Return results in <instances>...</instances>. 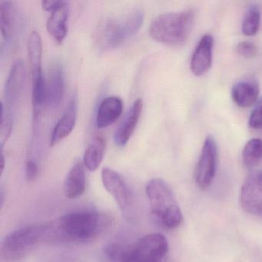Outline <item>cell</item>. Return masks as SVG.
I'll return each instance as SVG.
<instances>
[{
  "label": "cell",
  "mask_w": 262,
  "mask_h": 262,
  "mask_svg": "<svg viewBox=\"0 0 262 262\" xmlns=\"http://www.w3.org/2000/svg\"><path fill=\"white\" fill-rule=\"evenodd\" d=\"M110 219L96 211H73L46 223L44 242H85L100 235Z\"/></svg>",
  "instance_id": "1"
},
{
  "label": "cell",
  "mask_w": 262,
  "mask_h": 262,
  "mask_svg": "<svg viewBox=\"0 0 262 262\" xmlns=\"http://www.w3.org/2000/svg\"><path fill=\"white\" fill-rule=\"evenodd\" d=\"M168 248L166 237L155 233L144 236L129 247L112 244L105 253L110 262H163Z\"/></svg>",
  "instance_id": "2"
},
{
  "label": "cell",
  "mask_w": 262,
  "mask_h": 262,
  "mask_svg": "<svg viewBox=\"0 0 262 262\" xmlns=\"http://www.w3.org/2000/svg\"><path fill=\"white\" fill-rule=\"evenodd\" d=\"M194 19V12L190 10L159 15L150 25V36L165 45H183L191 36Z\"/></svg>",
  "instance_id": "3"
},
{
  "label": "cell",
  "mask_w": 262,
  "mask_h": 262,
  "mask_svg": "<svg viewBox=\"0 0 262 262\" xmlns=\"http://www.w3.org/2000/svg\"><path fill=\"white\" fill-rule=\"evenodd\" d=\"M145 191L155 219L168 229L180 226L183 220L182 211L168 184L161 179H151Z\"/></svg>",
  "instance_id": "4"
},
{
  "label": "cell",
  "mask_w": 262,
  "mask_h": 262,
  "mask_svg": "<svg viewBox=\"0 0 262 262\" xmlns=\"http://www.w3.org/2000/svg\"><path fill=\"white\" fill-rule=\"evenodd\" d=\"M46 223L27 225L6 236L0 245L1 258L16 261L27 255L39 242H44Z\"/></svg>",
  "instance_id": "5"
},
{
  "label": "cell",
  "mask_w": 262,
  "mask_h": 262,
  "mask_svg": "<svg viewBox=\"0 0 262 262\" xmlns=\"http://www.w3.org/2000/svg\"><path fill=\"white\" fill-rule=\"evenodd\" d=\"M145 19L140 8H135L108 19L101 30V42L105 48H114L138 33Z\"/></svg>",
  "instance_id": "6"
},
{
  "label": "cell",
  "mask_w": 262,
  "mask_h": 262,
  "mask_svg": "<svg viewBox=\"0 0 262 262\" xmlns=\"http://www.w3.org/2000/svg\"><path fill=\"white\" fill-rule=\"evenodd\" d=\"M29 68L32 76V99L34 112H40L47 101V82L42 69V41L39 32L33 31L27 40Z\"/></svg>",
  "instance_id": "7"
},
{
  "label": "cell",
  "mask_w": 262,
  "mask_h": 262,
  "mask_svg": "<svg viewBox=\"0 0 262 262\" xmlns=\"http://www.w3.org/2000/svg\"><path fill=\"white\" fill-rule=\"evenodd\" d=\"M217 142L212 136H208L204 142L194 171L196 183L202 189L208 188L212 183L217 171Z\"/></svg>",
  "instance_id": "8"
},
{
  "label": "cell",
  "mask_w": 262,
  "mask_h": 262,
  "mask_svg": "<svg viewBox=\"0 0 262 262\" xmlns=\"http://www.w3.org/2000/svg\"><path fill=\"white\" fill-rule=\"evenodd\" d=\"M26 72L22 61L18 60L12 66L9 73L4 90V101L2 102V112L13 118L16 105L24 90Z\"/></svg>",
  "instance_id": "9"
},
{
  "label": "cell",
  "mask_w": 262,
  "mask_h": 262,
  "mask_svg": "<svg viewBox=\"0 0 262 262\" xmlns=\"http://www.w3.org/2000/svg\"><path fill=\"white\" fill-rule=\"evenodd\" d=\"M240 204L246 212L262 217V173L254 171L244 181L241 188Z\"/></svg>",
  "instance_id": "10"
},
{
  "label": "cell",
  "mask_w": 262,
  "mask_h": 262,
  "mask_svg": "<svg viewBox=\"0 0 262 262\" xmlns=\"http://www.w3.org/2000/svg\"><path fill=\"white\" fill-rule=\"evenodd\" d=\"M102 181L105 189L113 196L122 212L129 214L132 194L123 177L111 168H104L102 171Z\"/></svg>",
  "instance_id": "11"
},
{
  "label": "cell",
  "mask_w": 262,
  "mask_h": 262,
  "mask_svg": "<svg viewBox=\"0 0 262 262\" xmlns=\"http://www.w3.org/2000/svg\"><path fill=\"white\" fill-rule=\"evenodd\" d=\"M66 90V75L63 64L59 59L52 62L47 82V102L51 108H56L63 100Z\"/></svg>",
  "instance_id": "12"
},
{
  "label": "cell",
  "mask_w": 262,
  "mask_h": 262,
  "mask_svg": "<svg viewBox=\"0 0 262 262\" xmlns=\"http://www.w3.org/2000/svg\"><path fill=\"white\" fill-rule=\"evenodd\" d=\"M213 47L214 38L212 36L205 34L201 38L191 56L190 63L193 75L202 76L210 70L212 64Z\"/></svg>",
  "instance_id": "13"
},
{
  "label": "cell",
  "mask_w": 262,
  "mask_h": 262,
  "mask_svg": "<svg viewBox=\"0 0 262 262\" xmlns=\"http://www.w3.org/2000/svg\"><path fill=\"white\" fill-rule=\"evenodd\" d=\"M78 100L76 94L72 96L63 115L53 128L50 138V145L54 146L70 136L77 119Z\"/></svg>",
  "instance_id": "14"
},
{
  "label": "cell",
  "mask_w": 262,
  "mask_h": 262,
  "mask_svg": "<svg viewBox=\"0 0 262 262\" xmlns=\"http://www.w3.org/2000/svg\"><path fill=\"white\" fill-rule=\"evenodd\" d=\"M142 108H143L142 99H138L133 102L122 123L119 125L115 133L114 141L116 145L123 147L128 143L140 119Z\"/></svg>",
  "instance_id": "15"
},
{
  "label": "cell",
  "mask_w": 262,
  "mask_h": 262,
  "mask_svg": "<svg viewBox=\"0 0 262 262\" xmlns=\"http://www.w3.org/2000/svg\"><path fill=\"white\" fill-rule=\"evenodd\" d=\"M260 86L254 79H244L233 85L231 98L234 103L242 108H249L255 105L259 99Z\"/></svg>",
  "instance_id": "16"
},
{
  "label": "cell",
  "mask_w": 262,
  "mask_h": 262,
  "mask_svg": "<svg viewBox=\"0 0 262 262\" xmlns=\"http://www.w3.org/2000/svg\"><path fill=\"white\" fill-rule=\"evenodd\" d=\"M123 101L119 96L105 98L99 104L96 114V125L99 128H107L113 125L122 115Z\"/></svg>",
  "instance_id": "17"
},
{
  "label": "cell",
  "mask_w": 262,
  "mask_h": 262,
  "mask_svg": "<svg viewBox=\"0 0 262 262\" xmlns=\"http://www.w3.org/2000/svg\"><path fill=\"white\" fill-rule=\"evenodd\" d=\"M69 17L68 3L64 2L62 6L53 10L47 23L49 34L59 44L62 43L67 35V21Z\"/></svg>",
  "instance_id": "18"
},
{
  "label": "cell",
  "mask_w": 262,
  "mask_h": 262,
  "mask_svg": "<svg viewBox=\"0 0 262 262\" xmlns=\"http://www.w3.org/2000/svg\"><path fill=\"white\" fill-rule=\"evenodd\" d=\"M85 168L83 162H76L67 174L64 190L68 199H76L85 192L86 185Z\"/></svg>",
  "instance_id": "19"
},
{
  "label": "cell",
  "mask_w": 262,
  "mask_h": 262,
  "mask_svg": "<svg viewBox=\"0 0 262 262\" xmlns=\"http://www.w3.org/2000/svg\"><path fill=\"white\" fill-rule=\"evenodd\" d=\"M105 148V138L102 135H95L84 154L83 164L89 171H95L99 168L103 160Z\"/></svg>",
  "instance_id": "20"
},
{
  "label": "cell",
  "mask_w": 262,
  "mask_h": 262,
  "mask_svg": "<svg viewBox=\"0 0 262 262\" xmlns=\"http://www.w3.org/2000/svg\"><path fill=\"white\" fill-rule=\"evenodd\" d=\"M15 27L14 6L11 1L0 2V29L3 39L9 41L13 36Z\"/></svg>",
  "instance_id": "21"
},
{
  "label": "cell",
  "mask_w": 262,
  "mask_h": 262,
  "mask_svg": "<svg viewBox=\"0 0 262 262\" xmlns=\"http://www.w3.org/2000/svg\"><path fill=\"white\" fill-rule=\"evenodd\" d=\"M242 162L247 168H255L262 162V139H251L242 151Z\"/></svg>",
  "instance_id": "22"
},
{
  "label": "cell",
  "mask_w": 262,
  "mask_h": 262,
  "mask_svg": "<svg viewBox=\"0 0 262 262\" xmlns=\"http://www.w3.org/2000/svg\"><path fill=\"white\" fill-rule=\"evenodd\" d=\"M260 25V7L256 4H250L245 11L243 20H242V33L247 36H254L258 32Z\"/></svg>",
  "instance_id": "23"
},
{
  "label": "cell",
  "mask_w": 262,
  "mask_h": 262,
  "mask_svg": "<svg viewBox=\"0 0 262 262\" xmlns=\"http://www.w3.org/2000/svg\"><path fill=\"white\" fill-rule=\"evenodd\" d=\"M248 125L253 129L262 128V97L259 98L250 114Z\"/></svg>",
  "instance_id": "24"
},
{
  "label": "cell",
  "mask_w": 262,
  "mask_h": 262,
  "mask_svg": "<svg viewBox=\"0 0 262 262\" xmlns=\"http://www.w3.org/2000/svg\"><path fill=\"white\" fill-rule=\"evenodd\" d=\"M237 54L244 58H253L258 54V49L254 44L249 42H239L236 47Z\"/></svg>",
  "instance_id": "25"
},
{
  "label": "cell",
  "mask_w": 262,
  "mask_h": 262,
  "mask_svg": "<svg viewBox=\"0 0 262 262\" xmlns=\"http://www.w3.org/2000/svg\"><path fill=\"white\" fill-rule=\"evenodd\" d=\"M39 165L36 163V161L30 159L26 163L25 176L26 179L28 182H33L36 180L39 174Z\"/></svg>",
  "instance_id": "26"
},
{
  "label": "cell",
  "mask_w": 262,
  "mask_h": 262,
  "mask_svg": "<svg viewBox=\"0 0 262 262\" xmlns=\"http://www.w3.org/2000/svg\"><path fill=\"white\" fill-rule=\"evenodd\" d=\"M64 2L65 1H61V0H45L42 2V7L47 11L53 12V10H56L62 6Z\"/></svg>",
  "instance_id": "27"
}]
</instances>
